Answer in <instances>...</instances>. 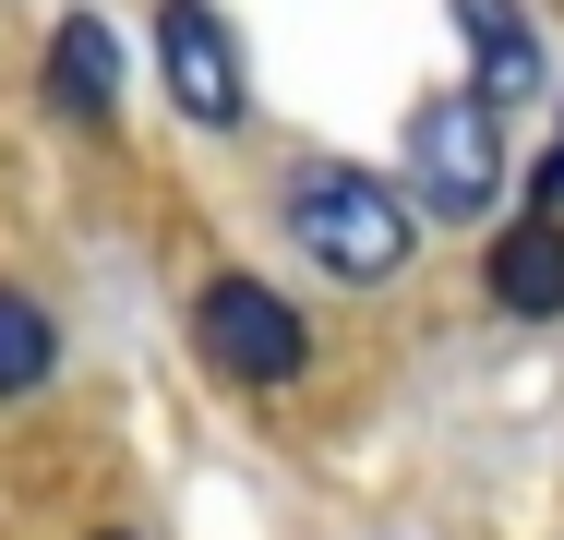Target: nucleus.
Masks as SVG:
<instances>
[{
    "instance_id": "1",
    "label": "nucleus",
    "mask_w": 564,
    "mask_h": 540,
    "mask_svg": "<svg viewBox=\"0 0 564 540\" xmlns=\"http://www.w3.org/2000/svg\"><path fill=\"white\" fill-rule=\"evenodd\" d=\"M289 228H301V252L348 277V289H384L397 264H409V240H421V216L397 181H372V169H348V156H313L301 181H289Z\"/></svg>"
},
{
    "instance_id": "2",
    "label": "nucleus",
    "mask_w": 564,
    "mask_h": 540,
    "mask_svg": "<svg viewBox=\"0 0 564 540\" xmlns=\"http://www.w3.org/2000/svg\"><path fill=\"white\" fill-rule=\"evenodd\" d=\"M193 348L217 360L228 385H252V397H276V385L313 372V324H301V301H289L276 277H240V264L205 277V301H193Z\"/></svg>"
},
{
    "instance_id": "3",
    "label": "nucleus",
    "mask_w": 564,
    "mask_h": 540,
    "mask_svg": "<svg viewBox=\"0 0 564 540\" xmlns=\"http://www.w3.org/2000/svg\"><path fill=\"white\" fill-rule=\"evenodd\" d=\"M409 193H421V216H492V193H505V108L480 85L409 108Z\"/></svg>"
},
{
    "instance_id": "4",
    "label": "nucleus",
    "mask_w": 564,
    "mask_h": 540,
    "mask_svg": "<svg viewBox=\"0 0 564 540\" xmlns=\"http://www.w3.org/2000/svg\"><path fill=\"white\" fill-rule=\"evenodd\" d=\"M156 73H169V97L193 108V120H240V36H228L217 24V0H169V12H156Z\"/></svg>"
},
{
    "instance_id": "5",
    "label": "nucleus",
    "mask_w": 564,
    "mask_h": 540,
    "mask_svg": "<svg viewBox=\"0 0 564 540\" xmlns=\"http://www.w3.org/2000/svg\"><path fill=\"white\" fill-rule=\"evenodd\" d=\"M492 313H517V324H553L564 313V216H505V240H492Z\"/></svg>"
},
{
    "instance_id": "6",
    "label": "nucleus",
    "mask_w": 564,
    "mask_h": 540,
    "mask_svg": "<svg viewBox=\"0 0 564 540\" xmlns=\"http://www.w3.org/2000/svg\"><path fill=\"white\" fill-rule=\"evenodd\" d=\"M456 24H468V48H480V97L517 108L553 85V61H541V24L517 12V0H456Z\"/></svg>"
},
{
    "instance_id": "7",
    "label": "nucleus",
    "mask_w": 564,
    "mask_h": 540,
    "mask_svg": "<svg viewBox=\"0 0 564 540\" xmlns=\"http://www.w3.org/2000/svg\"><path fill=\"white\" fill-rule=\"evenodd\" d=\"M48 108H61V120H120V24L73 12V24L48 36Z\"/></svg>"
},
{
    "instance_id": "8",
    "label": "nucleus",
    "mask_w": 564,
    "mask_h": 540,
    "mask_svg": "<svg viewBox=\"0 0 564 540\" xmlns=\"http://www.w3.org/2000/svg\"><path fill=\"white\" fill-rule=\"evenodd\" d=\"M48 372H61V324L36 313L24 289H0V397H36Z\"/></svg>"
},
{
    "instance_id": "9",
    "label": "nucleus",
    "mask_w": 564,
    "mask_h": 540,
    "mask_svg": "<svg viewBox=\"0 0 564 540\" xmlns=\"http://www.w3.org/2000/svg\"><path fill=\"white\" fill-rule=\"evenodd\" d=\"M529 193H541V216H564V132L541 144V169H529Z\"/></svg>"
},
{
    "instance_id": "10",
    "label": "nucleus",
    "mask_w": 564,
    "mask_h": 540,
    "mask_svg": "<svg viewBox=\"0 0 564 540\" xmlns=\"http://www.w3.org/2000/svg\"><path fill=\"white\" fill-rule=\"evenodd\" d=\"M109 540H120V529H109Z\"/></svg>"
}]
</instances>
